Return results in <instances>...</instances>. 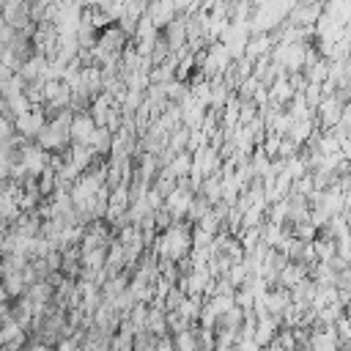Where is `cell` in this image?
I'll use <instances>...</instances> for the list:
<instances>
[{
	"label": "cell",
	"instance_id": "obj_14",
	"mask_svg": "<svg viewBox=\"0 0 351 351\" xmlns=\"http://www.w3.org/2000/svg\"><path fill=\"white\" fill-rule=\"evenodd\" d=\"M302 3H315V0H302Z\"/></svg>",
	"mask_w": 351,
	"mask_h": 351
},
{
	"label": "cell",
	"instance_id": "obj_6",
	"mask_svg": "<svg viewBox=\"0 0 351 351\" xmlns=\"http://www.w3.org/2000/svg\"><path fill=\"white\" fill-rule=\"evenodd\" d=\"M96 132V121L90 112H77L71 115V126H69V134L74 143H90V134Z\"/></svg>",
	"mask_w": 351,
	"mask_h": 351
},
{
	"label": "cell",
	"instance_id": "obj_11",
	"mask_svg": "<svg viewBox=\"0 0 351 351\" xmlns=\"http://www.w3.org/2000/svg\"><path fill=\"white\" fill-rule=\"evenodd\" d=\"M8 80H11V69L5 63H0V93H3V88H5Z\"/></svg>",
	"mask_w": 351,
	"mask_h": 351
},
{
	"label": "cell",
	"instance_id": "obj_1",
	"mask_svg": "<svg viewBox=\"0 0 351 351\" xmlns=\"http://www.w3.org/2000/svg\"><path fill=\"white\" fill-rule=\"evenodd\" d=\"M189 247H192V236H189V230H186V225H167V230L162 233V239H159V255L165 258V261H181L186 252H189Z\"/></svg>",
	"mask_w": 351,
	"mask_h": 351
},
{
	"label": "cell",
	"instance_id": "obj_10",
	"mask_svg": "<svg viewBox=\"0 0 351 351\" xmlns=\"http://www.w3.org/2000/svg\"><path fill=\"white\" fill-rule=\"evenodd\" d=\"M335 244H337V258H340L346 266H351V233L335 239Z\"/></svg>",
	"mask_w": 351,
	"mask_h": 351
},
{
	"label": "cell",
	"instance_id": "obj_9",
	"mask_svg": "<svg viewBox=\"0 0 351 351\" xmlns=\"http://www.w3.org/2000/svg\"><path fill=\"white\" fill-rule=\"evenodd\" d=\"M291 96H293L291 82H288L285 77H280V80L274 82V88H271V99H274V101H285V99H291Z\"/></svg>",
	"mask_w": 351,
	"mask_h": 351
},
{
	"label": "cell",
	"instance_id": "obj_3",
	"mask_svg": "<svg viewBox=\"0 0 351 351\" xmlns=\"http://www.w3.org/2000/svg\"><path fill=\"white\" fill-rule=\"evenodd\" d=\"M343 107H346V101L337 96V93H326L321 101H318V118H321V126H326V129H332V126H337V121H340V115H343Z\"/></svg>",
	"mask_w": 351,
	"mask_h": 351
},
{
	"label": "cell",
	"instance_id": "obj_7",
	"mask_svg": "<svg viewBox=\"0 0 351 351\" xmlns=\"http://www.w3.org/2000/svg\"><path fill=\"white\" fill-rule=\"evenodd\" d=\"M44 110H38V107H30L27 112H22V115H16V129L25 134V137H38V132L44 129Z\"/></svg>",
	"mask_w": 351,
	"mask_h": 351
},
{
	"label": "cell",
	"instance_id": "obj_13",
	"mask_svg": "<svg viewBox=\"0 0 351 351\" xmlns=\"http://www.w3.org/2000/svg\"><path fill=\"white\" fill-rule=\"evenodd\" d=\"M22 3H27V5H30V3H36V0H22Z\"/></svg>",
	"mask_w": 351,
	"mask_h": 351
},
{
	"label": "cell",
	"instance_id": "obj_5",
	"mask_svg": "<svg viewBox=\"0 0 351 351\" xmlns=\"http://www.w3.org/2000/svg\"><path fill=\"white\" fill-rule=\"evenodd\" d=\"M230 52H228V47L219 41V44H214L208 52H206V58H203V71L206 74H222L225 69H228V63H230Z\"/></svg>",
	"mask_w": 351,
	"mask_h": 351
},
{
	"label": "cell",
	"instance_id": "obj_8",
	"mask_svg": "<svg viewBox=\"0 0 351 351\" xmlns=\"http://www.w3.org/2000/svg\"><path fill=\"white\" fill-rule=\"evenodd\" d=\"M321 14H326L337 25H351V0H329L321 8Z\"/></svg>",
	"mask_w": 351,
	"mask_h": 351
},
{
	"label": "cell",
	"instance_id": "obj_4",
	"mask_svg": "<svg viewBox=\"0 0 351 351\" xmlns=\"http://www.w3.org/2000/svg\"><path fill=\"white\" fill-rule=\"evenodd\" d=\"M192 192L184 186V184H178V186H173L170 192H167V200H165V211L173 217V219H181L186 211H189V206H192Z\"/></svg>",
	"mask_w": 351,
	"mask_h": 351
},
{
	"label": "cell",
	"instance_id": "obj_2",
	"mask_svg": "<svg viewBox=\"0 0 351 351\" xmlns=\"http://www.w3.org/2000/svg\"><path fill=\"white\" fill-rule=\"evenodd\" d=\"M69 126H71V115L69 112H58L52 121L44 123V129L38 132V145L44 151H58L66 145V140H71L69 134Z\"/></svg>",
	"mask_w": 351,
	"mask_h": 351
},
{
	"label": "cell",
	"instance_id": "obj_12",
	"mask_svg": "<svg viewBox=\"0 0 351 351\" xmlns=\"http://www.w3.org/2000/svg\"><path fill=\"white\" fill-rule=\"evenodd\" d=\"M33 351H49V348H47V346H36Z\"/></svg>",
	"mask_w": 351,
	"mask_h": 351
}]
</instances>
